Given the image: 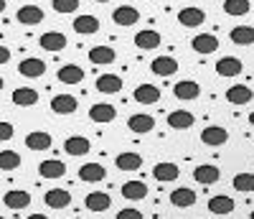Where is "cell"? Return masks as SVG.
Masks as SVG:
<instances>
[{"label": "cell", "instance_id": "38", "mask_svg": "<svg viewBox=\"0 0 254 219\" xmlns=\"http://www.w3.org/2000/svg\"><path fill=\"white\" fill-rule=\"evenodd\" d=\"M252 10L249 0H224V13L226 15H247Z\"/></svg>", "mask_w": 254, "mask_h": 219}, {"label": "cell", "instance_id": "17", "mask_svg": "<svg viewBox=\"0 0 254 219\" xmlns=\"http://www.w3.org/2000/svg\"><path fill=\"white\" fill-rule=\"evenodd\" d=\"M71 28H74L79 36H92V33L99 31V18H94V15H76L74 23H71Z\"/></svg>", "mask_w": 254, "mask_h": 219}, {"label": "cell", "instance_id": "32", "mask_svg": "<svg viewBox=\"0 0 254 219\" xmlns=\"http://www.w3.org/2000/svg\"><path fill=\"white\" fill-rule=\"evenodd\" d=\"M13 105L18 107H33L38 102V92L31 90V87H20V90H13Z\"/></svg>", "mask_w": 254, "mask_h": 219}, {"label": "cell", "instance_id": "50", "mask_svg": "<svg viewBox=\"0 0 254 219\" xmlns=\"http://www.w3.org/2000/svg\"><path fill=\"white\" fill-rule=\"evenodd\" d=\"M74 219H84V217H74Z\"/></svg>", "mask_w": 254, "mask_h": 219}, {"label": "cell", "instance_id": "35", "mask_svg": "<svg viewBox=\"0 0 254 219\" xmlns=\"http://www.w3.org/2000/svg\"><path fill=\"white\" fill-rule=\"evenodd\" d=\"M229 38H231V43H237V46H249V43H254V28L252 26H237V28H231Z\"/></svg>", "mask_w": 254, "mask_h": 219}, {"label": "cell", "instance_id": "39", "mask_svg": "<svg viewBox=\"0 0 254 219\" xmlns=\"http://www.w3.org/2000/svg\"><path fill=\"white\" fill-rule=\"evenodd\" d=\"M20 166V156L15 150H0V171H15Z\"/></svg>", "mask_w": 254, "mask_h": 219}, {"label": "cell", "instance_id": "31", "mask_svg": "<svg viewBox=\"0 0 254 219\" xmlns=\"http://www.w3.org/2000/svg\"><path fill=\"white\" fill-rule=\"evenodd\" d=\"M56 77H59V82H64V84H79V82L84 79V69L76 67V64H64Z\"/></svg>", "mask_w": 254, "mask_h": 219}, {"label": "cell", "instance_id": "7", "mask_svg": "<svg viewBox=\"0 0 254 219\" xmlns=\"http://www.w3.org/2000/svg\"><path fill=\"white\" fill-rule=\"evenodd\" d=\"M226 140H229V130H224L221 125H208L206 130H201L203 145H224Z\"/></svg>", "mask_w": 254, "mask_h": 219}, {"label": "cell", "instance_id": "51", "mask_svg": "<svg viewBox=\"0 0 254 219\" xmlns=\"http://www.w3.org/2000/svg\"><path fill=\"white\" fill-rule=\"evenodd\" d=\"M0 219H5V217H0Z\"/></svg>", "mask_w": 254, "mask_h": 219}, {"label": "cell", "instance_id": "21", "mask_svg": "<svg viewBox=\"0 0 254 219\" xmlns=\"http://www.w3.org/2000/svg\"><path fill=\"white\" fill-rule=\"evenodd\" d=\"M171 204L178 207V209L193 207V204H196V191H193V189H188V186H181V189L171 191Z\"/></svg>", "mask_w": 254, "mask_h": 219}, {"label": "cell", "instance_id": "15", "mask_svg": "<svg viewBox=\"0 0 254 219\" xmlns=\"http://www.w3.org/2000/svg\"><path fill=\"white\" fill-rule=\"evenodd\" d=\"M38 43L44 51H61V49H66V36L59 33V31H46L38 38Z\"/></svg>", "mask_w": 254, "mask_h": 219}, {"label": "cell", "instance_id": "28", "mask_svg": "<svg viewBox=\"0 0 254 219\" xmlns=\"http://www.w3.org/2000/svg\"><path fill=\"white\" fill-rule=\"evenodd\" d=\"M234 199L226 194H216V196H211L208 199V212L211 214H229V212H234Z\"/></svg>", "mask_w": 254, "mask_h": 219}, {"label": "cell", "instance_id": "13", "mask_svg": "<svg viewBox=\"0 0 254 219\" xmlns=\"http://www.w3.org/2000/svg\"><path fill=\"white\" fill-rule=\"evenodd\" d=\"M44 202H46V207H51V209H66V207L71 204V194H69L66 189H51V191L44 194Z\"/></svg>", "mask_w": 254, "mask_h": 219}, {"label": "cell", "instance_id": "20", "mask_svg": "<svg viewBox=\"0 0 254 219\" xmlns=\"http://www.w3.org/2000/svg\"><path fill=\"white\" fill-rule=\"evenodd\" d=\"M117 54L112 46H94L89 49V61L97 64V67H110V64H115Z\"/></svg>", "mask_w": 254, "mask_h": 219}, {"label": "cell", "instance_id": "5", "mask_svg": "<svg viewBox=\"0 0 254 219\" xmlns=\"http://www.w3.org/2000/svg\"><path fill=\"white\" fill-rule=\"evenodd\" d=\"M15 18H18V23H23V26H38L41 20H44V8L41 5H23V8H18Z\"/></svg>", "mask_w": 254, "mask_h": 219}, {"label": "cell", "instance_id": "2", "mask_svg": "<svg viewBox=\"0 0 254 219\" xmlns=\"http://www.w3.org/2000/svg\"><path fill=\"white\" fill-rule=\"evenodd\" d=\"M115 117H117V110H115V105H107V102H97L89 110V120L92 122H99V125L112 122Z\"/></svg>", "mask_w": 254, "mask_h": 219}, {"label": "cell", "instance_id": "33", "mask_svg": "<svg viewBox=\"0 0 254 219\" xmlns=\"http://www.w3.org/2000/svg\"><path fill=\"white\" fill-rule=\"evenodd\" d=\"M168 125L173 130H188L193 125V115H190L188 110H173V112L168 115Z\"/></svg>", "mask_w": 254, "mask_h": 219}, {"label": "cell", "instance_id": "14", "mask_svg": "<svg viewBox=\"0 0 254 219\" xmlns=\"http://www.w3.org/2000/svg\"><path fill=\"white\" fill-rule=\"evenodd\" d=\"M219 176H221V171H219L216 166H211V163H201V166L193 168V179H196L198 184H203V186L216 184Z\"/></svg>", "mask_w": 254, "mask_h": 219}, {"label": "cell", "instance_id": "37", "mask_svg": "<svg viewBox=\"0 0 254 219\" xmlns=\"http://www.w3.org/2000/svg\"><path fill=\"white\" fill-rule=\"evenodd\" d=\"M231 186H234L237 191H242V194H252L254 191V173H249V171L237 173L234 181H231Z\"/></svg>", "mask_w": 254, "mask_h": 219}, {"label": "cell", "instance_id": "45", "mask_svg": "<svg viewBox=\"0 0 254 219\" xmlns=\"http://www.w3.org/2000/svg\"><path fill=\"white\" fill-rule=\"evenodd\" d=\"M5 10V0H0V13H3Z\"/></svg>", "mask_w": 254, "mask_h": 219}, {"label": "cell", "instance_id": "1", "mask_svg": "<svg viewBox=\"0 0 254 219\" xmlns=\"http://www.w3.org/2000/svg\"><path fill=\"white\" fill-rule=\"evenodd\" d=\"M160 41H163L160 33L153 31V28H142V31L135 33V46H137L140 51H153V49H158Z\"/></svg>", "mask_w": 254, "mask_h": 219}, {"label": "cell", "instance_id": "30", "mask_svg": "<svg viewBox=\"0 0 254 219\" xmlns=\"http://www.w3.org/2000/svg\"><path fill=\"white\" fill-rule=\"evenodd\" d=\"M115 166L120 171H137L142 166V156H137V153H132V150H125L115 158Z\"/></svg>", "mask_w": 254, "mask_h": 219}, {"label": "cell", "instance_id": "3", "mask_svg": "<svg viewBox=\"0 0 254 219\" xmlns=\"http://www.w3.org/2000/svg\"><path fill=\"white\" fill-rule=\"evenodd\" d=\"M112 20H115L117 26H122V28L135 26L137 20H140V10H137V8H132V5H120V8H115Z\"/></svg>", "mask_w": 254, "mask_h": 219}, {"label": "cell", "instance_id": "19", "mask_svg": "<svg viewBox=\"0 0 254 219\" xmlns=\"http://www.w3.org/2000/svg\"><path fill=\"white\" fill-rule=\"evenodd\" d=\"M181 176V171H178V166L176 163H155L153 166V179L155 181H160V184H168V181H176Z\"/></svg>", "mask_w": 254, "mask_h": 219}, {"label": "cell", "instance_id": "41", "mask_svg": "<svg viewBox=\"0 0 254 219\" xmlns=\"http://www.w3.org/2000/svg\"><path fill=\"white\" fill-rule=\"evenodd\" d=\"M115 219H142V212L140 209H122V212H117Z\"/></svg>", "mask_w": 254, "mask_h": 219}, {"label": "cell", "instance_id": "8", "mask_svg": "<svg viewBox=\"0 0 254 219\" xmlns=\"http://www.w3.org/2000/svg\"><path fill=\"white\" fill-rule=\"evenodd\" d=\"M203 20H206V13L201 8H181L178 13V23L186 28H198L203 26Z\"/></svg>", "mask_w": 254, "mask_h": 219}, {"label": "cell", "instance_id": "47", "mask_svg": "<svg viewBox=\"0 0 254 219\" xmlns=\"http://www.w3.org/2000/svg\"><path fill=\"white\" fill-rule=\"evenodd\" d=\"M94 3H110V0H94Z\"/></svg>", "mask_w": 254, "mask_h": 219}, {"label": "cell", "instance_id": "9", "mask_svg": "<svg viewBox=\"0 0 254 219\" xmlns=\"http://www.w3.org/2000/svg\"><path fill=\"white\" fill-rule=\"evenodd\" d=\"M94 87H97V92H102V95H117L122 90V77H117V74H99Z\"/></svg>", "mask_w": 254, "mask_h": 219}, {"label": "cell", "instance_id": "29", "mask_svg": "<svg viewBox=\"0 0 254 219\" xmlns=\"http://www.w3.org/2000/svg\"><path fill=\"white\" fill-rule=\"evenodd\" d=\"M26 148L31 150H49L51 148V135L46 130H33V133L26 135Z\"/></svg>", "mask_w": 254, "mask_h": 219}, {"label": "cell", "instance_id": "24", "mask_svg": "<svg viewBox=\"0 0 254 219\" xmlns=\"http://www.w3.org/2000/svg\"><path fill=\"white\" fill-rule=\"evenodd\" d=\"M18 72L23 74V77L36 79V77H44V72H46V64L41 61V59H36V56H31V59H23V61L18 64Z\"/></svg>", "mask_w": 254, "mask_h": 219}, {"label": "cell", "instance_id": "23", "mask_svg": "<svg viewBox=\"0 0 254 219\" xmlns=\"http://www.w3.org/2000/svg\"><path fill=\"white\" fill-rule=\"evenodd\" d=\"M3 202L8 209H26L31 204V194L23 191V189H13V191H5Z\"/></svg>", "mask_w": 254, "mask_h": 219}, {"label": "cell", "instance_id": "36", "mask_svg": "<svg viewBox=\"0 0 254 219\" xmlns=\"http://www.w3.org/2000/svg\"><path fill=\"white\" fill-rule=\"evenodd\" d=\"M122 196H125V199H132V202H140V199L147 196V184H142V181H127L122 186Z\"/></svg>", "mask_w": 254, "mask_h": 219}, {"label": "cell", "instance_id": "27", "mask_svg": "<svg viewBox=\"0 0 254 219\" xmlns=\"http://www.w3.org/2000/svg\"><path fill=\"white\" fill-rule=\"evenodd\" d=\"M104 176H107V171H104L102 163H84V166L79 168V179L87 181V184H97V181H102Z\"/></svg>", "mask_w": 254, "mask_h": 219}, {"label": "cell", "instance_id": "22", "mask_svg": "<svg viewBox=\"0 0 254 219\" xmlns=\"http://www.w3.org/2000/svg\"><path fill=\"white\" fill-rule=\"evenodd\" d=\"M226 100L231 105H249L254 100V92L249 90L247 84H234V87H229V90H226Z\"/></svg>", "mask_w": 254, "mask_h": 219}, {"label": "cell", "instance_id": "4", "mask_svg": "<svg viewBox=\"0 0 254 219\" xmlns=\"http://www.w3.org/2000/svg\"><path fill=\"white\" fill-rule=\"evenodd\" d=\"M127 127L137 135H145V133H150V130H155V117L147 115V112H137V115H132L130 120H127Z\"/></svg>", "mask_w": 254, "mask_h": 219}, {"label": "cell", "instance_id": "25", "mask_svg": "<svg viewBox=\"0 0 254 219\" xmlns=\"http://www.w3.org/2000/svg\"><path fill=\"white\" fill-rule=\"evenodd\" d=\"M132 97L140 105H155V102H160V90H158L155 84H140Z\"/></svg>", "mask_w": 254, "mask_h": 219}, {"label": "cell", "instance_id": "49", "mask_svg": "<svg viewBox=\"0 0 254 219\" xmlns=\"http://www.w3.org/2000/svg\"><path fill=\"white\" fill-rule=\"evenodd\" d=\"M249 219H254V209H252V214H249Z\"/></svg>", "mask_w": 254, "mask_h": 219}, {"label": "cell", "instance_id": "48", "mask_svg": "<svg viewBox=\"0 0 254 219\" xmlns=\"http://www.w3.org/2000/svg\"><path fill=\"white\" fill-rule=\"evenodd\" d=\"M3 84H5V82H3V77H0V90H3Z\"/></svg>", "mask_w": 254, "mask_h": 219}, {"label": "cell", "instance_id": "42", "mask_svg": "<svg viewBox=\"0 0 254 219\" xmlns=\"http://www.w3.org/2000/svg\"><path fill=\"white\" fill-rule=\"evenodd\" d=\"M10 138H13V125L0 120V143H3V140H10Z\"/></svg>", "mask_w": 254, "mask_h": 219}, {"label": "cell", "instance_id": "6", "mask_svg": "<svg viewBox=\"0 0 254 219\" xmlns=\"http://www.w3.org/2000/svg\"><path fill=\"white\" fill-rule=\"evenodd\" d=\"M150 72L158 77H173L178 72V61L173 56H158L150 61Z\"/></svg>", "mask_w": 254, "mask_h": 219}, {"label": "cell", "instance_id": "43", "mask_svg": "<svg viewBox=\"0 0 254 219\" xmlns=\"http://www.w3.org/2000/svg\"><path fill=\"white\" fill-rule=\"evenodd\" d=\"M8 59H10V49L0 46V64H8Z\"/></svg>", "mask_w": 254, "mask_h": 219}, {"label": "cell", "instance_id": "44", "mask_svg": "<svg viewBox=\"0 0 254 219\" xmlns=\"http://www.w3.org/2000/svg\"><path fill=\"white\" fill-rule=\"evenodd\" d=\"M26 219H49L46 214H31V217H26Z\"/></svg>", "mask_w": 254, "mask_h": 219}, {"label": "cell", "instance_id": "11", "mask_svg": "<svg viewBox=\"0 0 254 219\" xmlns=\"http://www.w3.org/2000/svg\"><path fill=\"white\" fill-rule=\"evenodd\" d=\"M76 107H79V102H76L74 95H56L51 100V110L56 115H74Z\"/></svg>", "mask_w": 254, "mask_h": 219}, {"label": "cell", "instance_id": "46", "mask_svg": "<svg viewBox=\"0 0 254 219\" xmlns=\"http://www.w3.org/2000/svg\"><path fill=\"white\" fill-rule=\"evenodd\" d=\"M249 122H252V125H254V112H252V115H249Z\"/></svg>", "mask_w": 254, "mask_h": 219}, {"label": "cell", "instance_id": "26", "mask_svg": "<svg viewBox=\"0 0 254 219\" xmlns=\"http://www.w3.org/2000/svg\"><path fill=\"white\" fill-rule=\"evenodd\" d=\"M64 150H66L69 156H84V153L92 150V143L84 135H71V138L64 140Z\"/></svg>", "mask_w": 254, "mask_h": 219}, {"label": "cell", "instance_id": "18", "mask_svg": "<svg viewBox=\"0 0 254 219\" xmlns=\"http://www.w3.org/2000/svg\"><path fill=\"white\" fill-rule=\"evenodd\" d=\"M214 69H216L219 77H239L242 74V61L237 56H224V59L216 61Z\"/></svg>", "mask_w": 254, "mask_h": 219}, {"label": "cell", "instance_id": "12", "mask_svg": "<svg viewBox=\"0 0 254 219\" xmlns=\"http://www.w3.org/2000/svg\"><path fill=\"white\" fill-rule=\"evenodd\" d=\"M84 204H87L89 212H107L110 204H112V196L107 191H89L87 199H84Z\"/></svg>", "mask_w": 254, "mask_h": 219}, {"label": "cell", "instance_id": "10", "mask_svg": "<svg viewBox=\"0 0 254 219\" xmlns=\"http://www.w3.org/2000/svg\"><path fill=\"white\" fill-rule=\"evenodd\" d=\"M190 49L196 54H214L219 49V38L214 33H198L193 41H190Z\"/></svg>", "mask_w": 254, "mask_h": 219}, {"label": "cell", "instance_id": "40", "mask_svg": "<svg viewBox=\"0 0 254 219\" xmlns=\"http://www.w3.org/2000/svg\"><path fill=\"white\" fill-rule=\"evenodd\" d=\"M51 8L56 13H74L79 8V0H51Z\"/></svg>", "mask_w": 254, "mask_h": 219}, {"label": "cell", "instance_id": "34", "mask_svg": "<svg viewBox=\"0 0 254 219\" xmlns=\"http://www.w3.org/2000/svg\"><path fill=\"white\" fill-rule=\"evenodd\" d=\"M38 173L44 179H61L64 173H66V166H64L61 161H56V158H51V161H44L38 166Z\"/></svg>", "mask_w": 254, "mask_h": 219}, {"label": "cell", "instance_id": "16", "mask_svg": "<svg viewBox=\"0 0 254 219\" xmlns=\"http://www.w3.org/2000/svg\"><path fill=\"white\" fill-rule=\"evenodd\" d=\"M173 95H176L178 100H196V97L201 95V87H198V82H193V79H181V82H176V87H173Z\"/></svg>", "mask_w": 254, "mask_h": 219}]
</instances>
